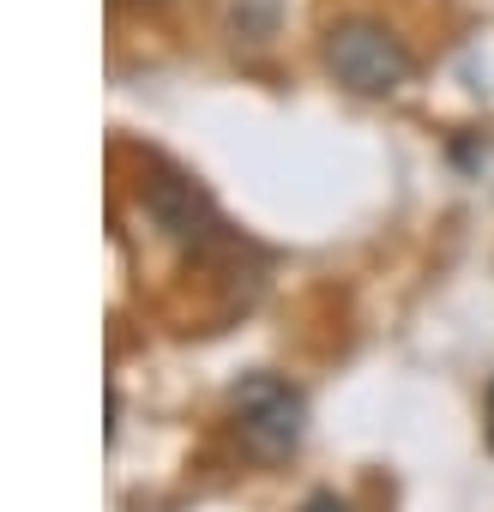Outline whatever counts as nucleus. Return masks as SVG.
<instances>
[{
  "instance_id": "obj_4",
  "label": "nucleus",
  "mask_w": 494,
  "mask_h": 512,
  "mask_svg": "<svg viewBox=\"0 0 494 512\" xmlns=\"http://www.w3.org/2000/svg\"><path fill=\"white\" fill-rule=\"evenodd\" d=\"M302 512H356L350 500H338V494H308L302 500Z\"/></svg>"
},
{
  "instance_id": "obj_2",
  "label": "nucleus",
  "mask_w": 494,
  "mask_h": 512,
  "mask_svg": "<svg viewBox=\"0 0 494 512\" xmlns=\"http://www.w3.org/2000/svg\"><path fill=\"white\" fill-rule=\"evenodd\" d=\"M235 428H241V446L278 464L302 446V428H308V398L278 380V374H247L235 386Z\"/></svg>"
},
{
  "instance_id": "obj_3",
  "label": "nucleus",
  "mask_w": 494,
  "mask_h": 512,
  "mask_svg": "<svg viewBox=\"0 0 494 512\" xmlns=\"http://www.w3.org/2000/svg\"><path fill=\"white\" fill-rule=\"evenodd\" d=\"M145 211L157 217L163 235L175 241H199L211 229V199L187 181V175H151L145 181Z\"/></svg>"
},
{
  "instance_id": "obj_1",
  "label": "nucleus",
  "mask_w": 494,
  "mask_h": 512,
  "mask_svg": "<svg viewBox=\"0 0 494 512\" xmlns=\"http://www.w3.org/2000/svg\"><path fill=\"white\" fill-rule=\"evenodd\" d=\"M326 67H332V79L344 85V91H356V97H392L398 85H410V49L386 31V25H374V19H344V25H332L326 31Z\"/></svg>"
},
{
  "instance_id": "obj_5",
  "label": "nucleus",
  "mask_w": 494,
  "mask_h": 512,
  "mask_svg": "<svg viewBox=\"0 0 494 512\" xmlns=\"http://www.w3.org/2000/svg\"><path fill=\"white\" fill-rule=\"evenodd\" d=\"M488 446H494V386H488Z\"/></svg>"
}]
</instances>
